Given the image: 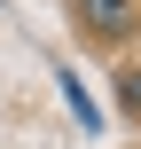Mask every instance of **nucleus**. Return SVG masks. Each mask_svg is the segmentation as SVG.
<instances>
[{
	"instance_id": "obj_2",
	"label": "nucleus",
	"mask_w": 141,
	"mask_h": 149,
	"mask_svg": "<svg viewBox=\"0 0 141 149\" xmlns=\"http://www.w3.org/2000/svg\"><path fill=\"white\" fill-rule=\"evenodd\" d=\"M126 110H141V71H133V79H126Z\"/></svg>"
},
{
	"instance_id": "obj_1",
	"label": "nucleus",
	"mask_w": 141,
	"mask_h": 149,
	"mask_svg": "<svg viewBox=\"0 0 141 149\" xmlns=\"http://www.w3.org/2000/svg\"><path fill=\"white\" fill-rule=\"evenodd\" d=\"M78 16H86V31H102V39L126 31V0H78Z\"/></svg>"
}]
</instances>
